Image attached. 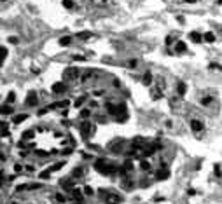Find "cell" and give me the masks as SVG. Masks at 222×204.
Masks as SVG:
<instances>
[{
	"label": "cell",
	"mask_w": 222,
	"mask_h": 204,
	"mask_svg": "<svg viewBox=\"0 0 222 204\" xmlns=\"http://www.w3.org/2000/svg\"><path fill=\"white\" fill-rule=\"evenodd\" d=\"M26 103H28L30 107H35V105H37V94H35V91H30V93H28Z\"/></svg>",
	"instance_id": "1"
},
{
	"label": "cell",
	"mask_w": 222,
	"mask_h": 204,
	"mask_svg": "<svg viewBox=\"0 0 222 204\" xmlns=\"http://www.w3.org/2000/svg\"><path fill=\"white\" fill-rule=\"evenodd\" d=\"M26 119H28L26 113H18L16 117H12V122H14V124H21V122H25Z\"/></svg>",
	"instance_id": "2"
},
{
	"label": "cell",
	"mask_w": 222,
	"mask_h": 204,
	"mask_svg": "<svg viewBox=\"0 0 222 204\" xmlns=\"http://www.w3.org/2000/svg\"><path fill=\"white\" fill-rule=\"evenodd\" d=\"M63 91H65V84H63V82L53 84V93H63Z\"/></svg>",
	"instance_id": "3"
},
{
	"label": "cell",
	"mask_w": 222,
	"mask_h": 204,
	"mask_svg": "<svg viewBox=\"0 0 222 204\" xmlns=\"http://www.w3.org/2000/svg\"><path fill=\"white\" fill-rule=\"evenodd\" d=\"M191 128H192V131H201L203 129V124L200 120H191Z\"/></svg>",
	"instance_id": "4"
},
{
	"label": "cell",
	"mask_w": 222,
	"mask_h": 204,
	"mask_svg": "<svg viewBox=\"0 0 222 204\" xmlns=\"http://www.w3.org/2000/svg\"><path fill=\"white\" fill-rule=\"evenodd\" d=\"M168 176H170L168 169H166V171H165V169H161V171H157V174H156V178H157V180H166Z\"/></svg>",
	"instance_id": "5"
},
{
	"label": "cell",
	"mask_w": 222,
	"mask_h": 204,
	"mask_svg": "<svg viewBox=\"0 0 222 204\" xmlns=\"http://www.w3.org/2000/svg\"><path fill=\"white\" fill-rule=\"evenodd\" d=\"M74 199L77 201V203H82V192H81V188H74Z\"/></svg>",
	"instance_id": "6"
},
{
	"label": "cell",
	"mask_w": 222,
	"mask_h": 204,
	"mask_svg": "<svg viewBox=\"0 0 222 204\" xmlns=\"http://www.w3.org/2000/svg\"><path fill=\"white\" fill-rule=\"evenodd\" d=\"M81 129H82V134H84V136H88V134H89V129H91V124H89V122H82Z\"/></svg>",
	"instance_id": "7"
},
{
	"label": "cell",
	"mask_w": 222,
	"mask_h": 204,
	"mask_svg": "<svg viewBox=\"0 0 222 204\" xmlns=\"http://www.w3.org/2000/svg\"><path fill=\"white\" fill-rule=\"evenodd\" d=\"M77 74H79V70H77V68H68V70L65 72V75H67V77H70V79H75Z\"/></svg>",
	"instance_id": "8"
},
{
	"label": "cell",
	"mask_w": 222,
	"mask_h": 204,
	"mask_svg": "<svg viewBox=\"0 0 222 204\" xmlns=\"http://www.w3.org/2000/svg\"><path fill=\"white\" fill-rule=\"evenodd\" d=\"M142 82H144L145 86H149V84L152 82V74H150V72H147V74H144V79H142Z\"/></svg>",
	"instance_id": "9"
},
{
	"label": "cell",
	"mask_w": 222,
	"mask_h": 204,
	"mask_svg": "<svg viewBox=\"0 0 222 204\" xmlns=\"http://www.w3.org/2000/svg\"><path fill=\"white\" fill-rule=\"evenodd\" d=\"M189 37H191V40H192V42H201V40H203V37H201L200 33H196V32H192Z\"/></svg>",
	"instance_id": "10"
},
{
	"label": "cell",
	"mask_w": 222,
	"mask_h": 204,
	"mask_svg": "<svg viewBox=\"0 0 222 204\" xmlns=\"http://www.w3.org/2000/svg\"><path fill=\"white\" fill-rule=\"evenodd\" d=\"M175 51H177V53H184L185 51V44L184 42H178V44L175 45Z\"/></svg>",
	"instance_id": "11"
},
{
	"label": "cell",
	"mask_w": 222,
	"mask_h": 204,
	"mask_svg": "<svg viewBox=\"0 0 222 204\" xmlns=\"http://www.w3.org/2000/svg\"><path fill=\"white\" fill-rule=\"evenodd\" d=\"M205 40H206V42H215V35H213V33H210V32H208V33H205Z\"/></svg>",
	"instance_id": "12"
},
{
	"label": "cell",
	"mask_w": 222,
	"mask_h": 204,
	"mask_svg": "<svg viewBox=\"0 0 222 204\" xmlns=\"http://www.w3.org/2000/svg\"><path fill=\"white\" fill-rule=\"evenodd\" d=\"M107 203H109V204H115V203H119V197H117V195H109Z\"/></svg>",
	"instance_id": "13"
},
{
	"label": "cell",
	"mask_w": 222,
	"mask_h": 204,
	"mask_svg": "<svg viewBox=\"0 0 222 204\" xmlns=\"http://www.w3.org/2000/svg\"><path fill=\"white\" fill-rule=\"evenodd\" d=\"M59 44H61V45H68V44H70V37H63V38H59Z\"/></svg>",
	"instance_id": "14"
},
{
	"label": "cell",
	"mask_w": 222,
	"mask_h": 204,
	"mask_svg": "<svg viewBox=\"0 0 222 204\" xmlns=\"http://www.w3.org/2000/svg\"><path fill=\"white\" fill-rule=\"evenodd\" d=\"M11 112H12L11 107H2V108H0V113H11Z\"/></svg>",
	"instance_id": "15"
},
{
	"label": "cell",
	"mask_w": 222,
	"mask_h": 204,
	"mask_svg": "<svg viewBox=\"0 0 222 204\" xmlns=\"http://www.w3.org/2000/svg\"><path fill=\"white\" fill-rule=\"evenodd\" d=\"M184 93H185V84L180 82V84H178V94H184Z\"/></svg>",
	"instance_id": "16"
},
{
	"label": "cell",
	"mask_w": 222,
	"mask_h": 204,
	"mask_svg": "<svg viewBox=\"0 0 222 204\" xmlns=\"http://www.w3.org/2000/svg\"><path fill=\"white\" fill-rule=\"evenodd\" d=\"M23 138H25V140H30V138H33V131H28V133H25V134H23Z\"/></svg>",
	"instance_id": "17"
},
{
	"label": "cell",
	"mask_w": 222,
	"mask_h": 204,
	"mask_svg": "<svg viewBox=\"0 0 222 204\" xmlns=\"http://www.w3.org/2000/svg\"><path fill=\"white\" fill-rule=\"evenodd\" d=\"M14 98H16V94H14V93H9V94H7V103L14 101Z\"/></svg>",
	"instance_id": "18"
},
{
	"label": "cell",
	"mask_w": 222,
	"mask_h": 204,
	"mask_svg": "<svg viewBox=\"0 0 222 204\" xmlns=\"http://www.w3.org/2000/svg\"><path fill=\"white\" fill-rule=\"evenodd\" d=\"M79 37L81 38H89L91 37V33H89V32H82V33H79Z\"/></svg>",
	"instance_id": "19"
},
{
	"label": "cell",
	"mask_w": 222,
	"mask_h": 204,
	"mask_svg": "<svg viewBox=\"0 0 222 204\" xmlns=\"http://www.w3.org/2000/svg\"><path fill=\"white\" fill-rule=\"evenodd\" d=\"M140 166H142V169H149V167H150L147 161H142V162H140Z\"/></svg>",
	"instance_id": "20"
},
{
	"label": "cell",
	"mask_w": 222,
	"mask_h": 204,
	"mask_svg": "<svg viewBox=\"0 0 222 204\" xmlns=\"http://www.w3.org/2000/svg\"><path fill=\"white\" fill-rule=\"evenodd\" d=\"M88 115H89V110H82L81 112V117H82V119H88Z\"/></svg>",
	"instance_id": "21"
},
{
	"label": "cell",
	"mask_w": 222,
	"mask_h": 204,
	"mask_svg": "<svg viewBox=\"0 0 222 204\" xmlns=\"http://www.w3.org/2000/svg\"><path fill=\"white\" fill-rule=\"evenodd\" d=\"M63 5H65V7H72V0H65Z\"/></svg>",
	"instance_id": "22"
},
{
	"label": "cell",
	"mask_w": 222,
	"mask_h": 204,
	"mask_svg": "<svg viewBox=\"0 0 222 204\" xmlns=\"http://www.w3.org/2000/svg\"><path fill=\"white\" fill-rule=\"evenodd\" d=\"M82 103H84V98H79V99H77V103H75V107H81Z\"/></svg>",
	"instance_id": "23"
},
{
	"label": "cell",
	"mask_w": 222,
	"mask_h": 204,
	"mask_svg": "<svg viewBox=\"0 0 222 204\" xmlns=\"http://www.w3.org/2000/svg\"><path fill=\"white\" fill-rule=\"evenodd\" d=\"M58 107H61V108H63V107H68V101H59Z\"/></svg>",
	"instance_id": "24"
},
{
	"label": "cell",
	"mask_w": 222,
	"mask_h": 204,
	"mask_svg": "<svg viewBox=\"0 0 222 204\" xmlns=\"http://www.w3.org/2000/svg\"><path fill=\"white\" fill-rule=\"evenodd\" d=\"M56 199H58V203H63V201H65V197H63L61 194H58V195H56Z\"/></svg>",
	"instance_id": "25"
},
{
	"label": "cell",
	"mask_w": 222,
	"mask_h": 204,
	"mask_svg": "<svg viewBox=\"0 0 222 204\" xmlns=\"http://www.w3.org/2000/svg\"><path fill=\"white\" fill-rule=\"evenodd\" d=\"M84 192H86L88 195H91V194H93V190H91V188H89V187H86V188H84Z\"/></svg>",
	"instance_id": "26"
},
{
	"label": "cell",
	"mask_w": 222,
	"mask_h": 204,
	"mask_svg": "<svg viewBox=\"0 0 222 204\" xmlns=\"http://www.w3.org/2000/svg\"><path fill=\"white\" fill-rule=\"evenodd\" d=\"M2 136H9V131H7V128H4V129H2Z\"/></svg>",
	"instance_id": "27"
},
{
	"label": "cell",
	"mask_w": 222,
	"mask_h": 204,
	"mask_svg": "<svg viewBox=\"0 0 222 204\" xmlns=\"http://www.w3.org/2000/svg\"><path fill=\"white\" fill-rule=\"evenodd\" d=\"M9 42H11V44H16V42H18V38H14V37H11V38H9Z\"/></svg>",
	"instance_id": "28"
},
{
	"label": "cell",
	"mask_w": 222,
	"mask_h": 204,
	"mask_svg": "<svg viewBox=\"0 0 222 204\" xmlns=\"http://www.w3.org/2000/svg\"><path fill=\"white\" fill-rule=\"evenodd\" d=\"M0 128H2V129H4V128H5V124H4V122H2V120H0Z\"/></svg>",
	"instance_id": "29"
},
{
	"label": "cell",
	"mask_w": 222,
	"mask_h": 204,
	"mask_svg": "<svg viewBox=\"0 0 222 204\" xmlns=\"http://www.w3.org/2000/svg\"><path fill=\"white\" fill-rule=\"evenodd\" d=\"M187 2H196V0H187Z\"/></svg>",
	"instance_id": "30"
},
{
	"label": "cell",
	"mask_w": 222,
	"mask_h": 204,
	"mask_svg": "<svg viewBox=\"0 0 222 204\" xmlns=\"http://www.w3.org/2000/svg\"><path fill=\"white\" fill-rule=\"evenodd\" d=\"M2 2H5V0H2Z\"/></svg>",
	"instance_id": "31"
}]
</instances>
